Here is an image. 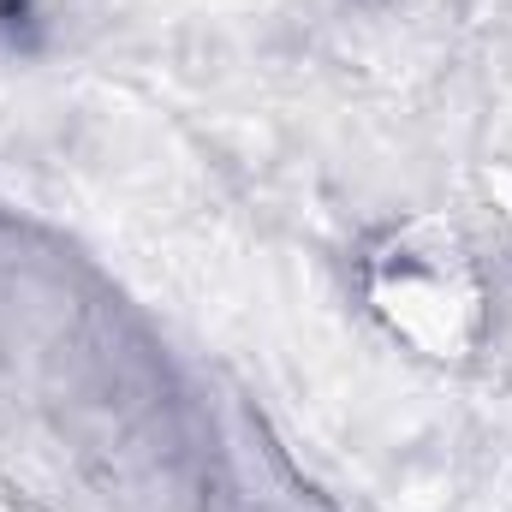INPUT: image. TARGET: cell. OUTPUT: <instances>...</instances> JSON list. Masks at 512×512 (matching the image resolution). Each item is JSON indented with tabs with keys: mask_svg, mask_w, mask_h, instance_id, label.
<instances>
[{
	"mask_svg": "<svg viewBox=\"0 0 512 512\" xmlns=\"http://www.w3.org/2000/svg\"><path fill=\"white\" fill-rule=\"evenodd\" d=\"M24 12H30V0H0V36H6V30L24 18Z\"/></svg>",
	"mask_w": 512,
	"mask_h": 512,
	"instance_id": "obj_1",
	"label": "cell"
}]
</instances>
